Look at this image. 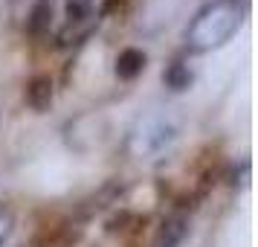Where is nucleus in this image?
Listing matches in <instances>:
<instances>
[{
  "mask_svg": "<svg viewBox=\"0 0 258 247\" xmlns=\"http://www.w3.org/2000/svg\"><path fill=\"white\" fill-rule=\"evenodd\" d=\"M241 21H244V3L241 0H212L195 15V21L188 26V47L198 50V53L223 47L238 32Z\"/></svg>",
  "mask_w": 258,
  "mask_h": 247,
  "instance_id": "f257e3e1",
  "label": "nucleus"
},
{
  "mask_svg": "<svg viewBox=\"0 0 258 247\" xmlns=\"http://www.w3.org/2000/svg\"><path fill=\"white\" fill-rule=\"evenodd\" d=\"M142 70H145V53H140V50H122V53H119V59H116V76L119 79L131 82V79H137Z\"/></svg>",
  "mask_w": 258,
  "mask_h": 247,
  "instance_id": "f03ea898",
  "label": "nucleus"
},
{
  "mask_svg": "<svg viewBox=\"0 0 258 247\" xmlns=\"http://www.w3.org/2000/svg\"><path fill=\"white\" fill-rule=\"evenodd\" d=\"M26 99H29V105L35 108V111H44V108H49V102H52V82H49L47 76H38L35 82L29 84Z\"/></svg>",
  "mask_w": 258,
  "mask_h": 247,
  "instance_id": "7ed1b4c3",
  "label": "nucleus"
},
{
  "mask_svg": "<svg viewBox=\"0 0 258 247\" xmlns=\"http://www.w3.org/2000/svg\"><path fill=\"white\" fill-rule=\"evenodd\" d=\"M165 79H168V84H171L174 90H183V87H188V82H191V76H188V70L183 67V64H174Z\"/></svg>",
  "mask_w": 258,
  "mask_h": 247,
  "instance_id": "20e7f679",
  "label": "nucleus"
}]
</instances>
